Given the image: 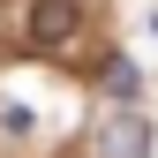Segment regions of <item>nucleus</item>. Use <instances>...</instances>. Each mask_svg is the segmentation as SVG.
Segmentation results:
<instances>
[{"instance_id": "f257e3e1", "label": "nucleus", "mask_w": 158, "mask_h": 158, "mask_svg": "<svg viewBox=\"0 0 158 158\" xmlns=\"http://www.w3.org/2000/svg\"><path fill=\"white\" fill-rule=\"evenodd\" d=\"M90 158H151V128L143 113H106V121H90Z\"/></svg>"}, {"instance_id": "f03ea898", "label": "nucleus", "mask_w": 158, "mask_h": 158, "mask_svg": "<svg viewBox=\"0 0 158 158\" xmlns=\"http://www.w3.org/2000/svg\"><path fill=\"white\" fill-rule=\"evenodd\" d=\"M30 38H38V45L75 38V8H68V0H38V8H30Z\"/></svg>"}, {"instance_id": "7ed1b4c3", "label": "nucleus", "mask_w": 158, "mask_h": 158, "mask_svg": "<svg viewBox=\"0 0 158 158\" xmlns=\"http://www.w3.org/2000/svg\"><path fill=\"white\" fill-rule=\"evenodd\" d=\"M98 90H106V98H121V106H128V98L143 90V75H135V60H106V75H98Z\"/></svg>"}]
</instances>
